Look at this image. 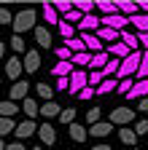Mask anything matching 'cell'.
I'll return each mask as SVG.
<instances>
[{
	"label": "cell",
	"mask_w": 148,
	"mask_h": 150,
	"mask_svg": "<svg viewBox=\"0 0 148 150\" xmlns=\"http://www.w3.org/2000/svg\"><path fill=\"white\" fill-rule=\"evenodd\" d=\"M35 27H38V13H35L32 8H24L14 16V35H24L27 30L35 32Z\"/></svg>",
	"instance_id": "6da1fadb"
},
{
	"label": "cell",
	"mask_w": 148,
	"mask_h": 150,
	"mask_svg": "<svg viewBox=\"0 0 148 150\" xmlns=\"http://www.w3.org/2000/svg\"><path fill=\"white\" fill-rule=\"evenodd\" d=\"M140 62H143V51H135L132 56H127V59L121 62V70L116 72V78L124 81V78H135L137 70H140Z\"/></svg>",
	"instance_id": "7a4b0ae2"
},
{
	"label": "cell",
	"mask_w": 148,
	"mask_h": 150,
	"mask_svg": "<svg viewBox=\"0 0 148 150\" xmlns=\"http://www.w3.org/2000/svg\"><path fill=\"white\" fill-rule=\"evenodd\" d=\"M86 86H89V72L86 70H76V72L70 75V88H67V94H81Z\"/></svg>",
	"instance_id": "3957f363"
},
{
	"label": "cell",
	"mask_w": 148,
	"mask_h": 150,
	"mask_svg": "<svg viewBox=\"0 0 148 150\" xmlns=\"http://www.w3.org/2000/svg\"><path fill=\"white\" fill-rule=\"evenodd\" d=\"M22 72H24V62L19 59V56H11V59L6 62V78L8 81H22Z\"/></svg>",
	"instance_id": "277c9868"
},
{
	"label": "cell",
	"mask_w": 148,
	"mask_h": 150,
	"mask_svg": "<svg viewBox=\"0 0 148 150\" xmlns=\"http://www.w3.org/2000/svg\"><path fill=\"white\" fill-rule=\"evenodd\" d=\"M110 123H113V126H127L129 121H135V110H129V107H116L113 112H110V118H108Z\"/></svg>",
	"instance_id": "5b68a950"
},
{
	"label": "cell",
	"mask_w": 148,
	"mask_h": 150,
	"mask_svg": "<svg viewBox=\"0 0 148 150\" xmlns=\"http://www.w3.org/2000/svg\"><path fill=\"white\" fill-rule=\"evenodd\" d=\"M38 126H41V123H35V121L24 118V121H22L19 126H16V131H14V137H16V139L22 142V139H27V137H32V134H38Z\"/></svg>",
	"instance_id": "8992f818"
},
{
	"label": "cell",
	"mask_w": 148,
	"mask_h": 150,
	"mask_svg": "<svg viewBox=\"0 0 148 150\" xmlns=\"http://www.w3.org/2000/svg\"><path fill=\"white\" fill-rule=\"evenodd\" d=\"M27 97H30V83L27 81H16L11 86V91H8V99L11 102H24Z\"/></svg>",
	"instance_id": "52a82bcc"
},
{
	"label": "cell",
	"mask_w": 148,
	"mask_h": 150,
	"mask_svg": "<svg viewBox=\"0 0 148 150\" xmlns=\"http://www.w3.org/2000/svg\"><path fill=\"white\" fill-rule=\"evenodd\" d=\"M100 22H102V27H110V30H116V32H124V27L129 24V19L121 16V13H113V16H100Z\"/></svg>",
	"instance_id": "ba28073f"
},
{
	"label": "cell",
	"mask_w": 148,
	"mask_h": 150,
	"mask_svg": "<svg viewBox=\"0 0 148 150\" xmlns=\"http://www.w3.org/2000/svg\"><path fill=\"white\" fill-rule=\"evenodd\" d=\"M22 62H24L27 75H30V72H38V70H41V54H38V48H30V51L22 56Z\"/></svg>",
	"instance_id": "9c48e42d"
},
{
	"label": "cell",
	"mask_w": 148,
	"mask_h": 150,
	"mask_svg": "<svg viewBox=\"0 0 148 150\" xmlns=\"http://www.w3.org/2000/svg\"><path fill=\"white\" fill-rule=\"evenodd\" d=\"M81 40H84L86 51H92V54H100V51H105L102 40H100V38H97L94 32H81Z\"/></svg>",
	"instance_id": "30bf717a"
},
{
	"label": "cell",
	"mask_w": 148,
	"mask_h": 150,
	"mask_svg": "<svg viewBox=\"0 0 148 150\" xmlns=\"http://www.w3.org/2000/svg\"><path fill=\"white\" fill-rule=\"evenodd\" d=\"M127 99H129V102H135V99L143 102V99H148V81H137V78H135V88L127 94Z\"/></svg>",
	"instance_id": "8fae6325"
},
{
	"label": "cell",
	"mask_w": 148,
	"mask_h": 150,
	"mask_svg": "<svg viewBox=\"0 0 148 150\" xmlns=\"http://www.w3.org/2000/svg\"><path fill=\"white\" fill-rule=\"evenodd\" d=\"M105 51L113 56V59H121V62L127 59V56H132V54H135L132 48H129L127 43H121V40H119V43H113V46H105Z\"/></svg>",
	"instance_id": "7c38bea8"
},
{
	"label": "cell",
	"mask_w": 148,
	"mask_h": 150,
	"mask_svg": "<svg viewBox=\"0 0 148 150\" xmlns=\"http://www.w3.org/2000/svg\"><path fill=\"white\" fill-rule=\"evenodd\" d=\"M38 137H41V142H43V145H49V147H51L54 142H57V131H54V126L46 121V123H41V126H38Z\"/></svg>",
	"instance_id": "4fadbf2b"
},
{
	"label": "cell",
	"mask_w": 148,
	"mask_h": 150,
	"mask_svg": "<svg viewBox=\"0 0 148 150\" xmlns=\"http://www.w3.org/2000/svg\"><path fill=\"white\" fill-rule=\"evenodd\" d=\"M116 6H119V13H121V16H127V19H132V16H137V13H140V8H137L135 0H116Z\"/></svg>",
	"instance_id": "5bb4252c"
},
{
	"label": "cell",
	"mask_w": 148,
	"mask_h": 150,
	"mask_svg": "<svg viewBox=\"0 0 148 150\" xmlns=\"http://www.w3.org/2000/svg\"><path fill=\"white\" fill-rule=\"evenodd\" d=\"M100 27H102V22H100V16H97V13L84 16V19H81V24H78V30H81V32H97Z\"/></svg>",
	"instance_id": "9a60e30c"
},
{
	"label": "cell",
	"mask_w": 148,
	"mask_h": 150,
	"mask_svg": "<svg viewBox=\"0 0 148 150\" xmlns=\"http://www.w3.org/2000/svg\"><path fill=\"white\" fill-rule=\"evenodd\" d=\"M73 72H76L73 62H57V64L51 67V75H54V78H70Z\"/></svg>",
	"instance_id": "2e32d148"
},
{
	"label": "cell",
	"mask_w": 148,
	"mask_h": 150,
	"mask_svg": "<svg viewBox=\"0 0 148 150\" xmlns=\"http://www.w3.org/2000/svg\"><path fill=\"white\" fill-rule=\"evenodd\" d=\"M35 43H38L41 48H51V30L49 27H35Z\"/></svg>",
	"instance_id": "e0dca14e"
},
{
	"label": "cell",
	"mask_w": 148,
	"mask_h": 150,
	"mask_svg": "<svg viewBox=\"0 0 148 150\" xmlns=\"http://www.w3.org/2000/svg\"><path fill=\"white\" fill-rule=\"evenodd\" d=\"M22 112H24V115H27L30 121H35V118H38V115H41V105H38V102H35L32 97H27V99L22 102Z\"/></svg>",
	"instance_id": "ac0fdd59"
},
{
	"label": "cell",
	"mask_w": 148,
	"mask_h": 150,
	"mask_svg": "<svg viewBox=\"0 0 148 150\" xmlns=\"http://www.w3.org/2000/svg\"><path fill=\"white\" fill-rule=\"evenodd\" d=\"M110 131H113V123H110V121H100V123H94V126H89V134L92 137H108L110 134Z\"/></svg>",
	"instance_id": "d6986e66"
},
{
	"label": "cell",
	"mask_w": 148,
	"mask_h": 150,
	"mask_svg": "<svg viewBox=\"0 0 148 150\" xmlns=\"http://www.w3.org/2000/svg\"><path fill=\"white\" fill-rule=\"evenodd\" d=\"M41 115H43L46 121L59 118V115H62V107H59L57 102H43V105H41Z\"/></svg>",
	"instance_id": "ffe728a7"
},
{
	"label": "cell",
	"mask_w": 148,
	"mask_h": 150,
	"mask_svg": "<svg viewBox=\"0 0 148 150\" xmlns=\"http://www.w3.org/2000/svg\"><path fill=\"white\" fill-rule=\"evenodd\" d=\"M43 19H46V24L49 27H59V13H57V8H54L51 3H43Z\"/></svg>",
	"instance_id": "44dd1931"
},
{
	"label": "cell",
	"mask_w": 148,
	"mask_h": 150,
	"mask_svg": "<svg viewBox=\"0 0 148 150\" xmlns=\"http://www.w3.org/2000/svg\"><path fill=\"white\" fill-rule=\"evenodd\" d=\"M110 62V54L108 51H100V54H92V64H89V70H105V64Z\"/></svg>",
	"instance_id": "7402d4cb"
},
{
	"label": "cell",
	"mask_w": 148,
	"mask_h": 150,
	"mask_svg": "<svg viewBox=\"0 0 148 150\" xmlns=\"http://www.w3.org/2000/svg\"><path fill=\"white\" fill-rule=\"evenodd\" d=\"M67 129H70V139H73V142H86V137H89V129H86V126L73 123V126H67Z\"/></svg>",
	"instance_id": "603a6c76"
},
{
	"label": "cell",
	"mask_w": 148,
	"mask_h": 150,
	"mask_svg": "<svg viewBox=\"0 0 148 150\" xmlns=\"http://www.w3.org/2000/svg\"><path fill=\"white\" fill-rule=\"evenodd\" d=\"M97 11L102 16H113L119 13V6H116V0H97Z\"/></svg>",
	"instance_id": "cb8c5ba5"
},
{
	"label": "cell",
	"mask_w": 148,
	"mask_h": 150,
	"mask_svg": "<svg viewBox=\"0 0 148 150\" xmlns=\"http://www.w3.org/2000/svg\"><path fill=\"white\" fill-rule=\"evenodd\" d=\"M121 43H127L132 51H140V48H143V46H140L137 32H129V30H124V32H121Z\"/></svg>",
	"instance_id": "d4e9b609"
},
{
	"label": "cell",
	"mask_w": 148,
	"mask_h": 150,
	"mask_svg": "<svg viewBox=\"0 0 148 150\" xmlns=\"http://www.w3.org/2000/svg\"><path fill=\"white\" fill-rule=\"evenodd\" d=\"M73 6H76L84 16H92L94 8H97V0H73Z\"/></svg>",
	"instance_id": "484cf974"
},
{
	"label": "cell",
	"mask_w": 148,
	"mask_h": 150,
	"mask_svg": "<svg viewBox=\"0 0 148 150\" xmlns=\"http://www.w3.org/2000/svg\"><path fill=\"white\" fill-rule=\"evenodd\" d=\"M16 112H19V105L6 99V102H0V118H14Z\"/></svg>",
	"instance_id": "4316f807"
},
{
	"label": "cell",
	"mask_w": 148,
	"mask_h": 150,
	"mask_svg": "<svg viewBox=\"0 0 148 150\" xmlns=\"http://www.w3.org/2000/svg\"><path fill=\"white\" fill-rule=\"evenodd\" d=\"M129 24L137 30V35H140V32H148V16H145V13H137V16L129 19Z\"/></svg>",
	"instance_id": "83f0119b"
},
{
	"label": "cell",
	"mask_w": 148,
	"mask_h": 150,
	"mask_svg": "<svg viewBox=\"0 0 148 150\" xmlns=\"http://www.w3.org/2000/svg\"><path fill=\"white\" fill-rule=\"evenodd\" d=\"M16 126H19V123H16L14 118H0V139H3L6 134H14Z\"/></svg>",
	"instance_id": "f1b7e54d"
},
{
	"label": "cell",
	"mask_w": 148,
	"mask_h": 150,
	"mask_svg": "<svg viewBox=\"0 0 148 150\" xmlns=\"http://www.w3.org/2000/svg\"><path fill=\"white\" fill-rule=\"evenodd\" d=\"M92 64V54L89 51H84V54H73V67H89Z\"/></svg>",
	"instance_id": "f546056e"
},
{
	"label": "cell",
	"mask_w": 148,
	"mask_h": 150,
	"mask_svg": "<svg viewBox=\"0 0 148 150\" xmlns=\"http://www.w3.org/2000/svg\"><path fill=\"white\" fill-rule=\"evenodd\" d=\"M119 139H121L124 145H135V142H137V134H135L132 129L124 126V129H119Z\"/></svg>",
	"instance_id": "4dcf8cb0"
},
{
	"label": "cell",
	"mask_w": 148,
	"mask_h": 150,
	"mask_svg": "<svg viewBox=\"0 0 148 150\" xmlns=\"http://www.w3.org/2000/svg\"><path fill=\"white\" fill-rule=\"evenodd\" d=\"M35 91H38V97H41V99L54 102V99H51V97H54V88H51L49 83H38V86H35Z\"/></svg>",
	"instance_id": "1f68e13d"
},
{
	"label": "cell",
	"mask_w": 148,
	"mask_h": 150,
	"mask_svg": "<svg viewBox=\"0 0 148 150\" xmlns=\"http://www.w3.org/2000/svg\"><path fill=\"white\" fill-rule=\"evenodd\" d=\"M81 19H84V13H81L76 6H73V11L62 16V22H67V24H76V27H78V24H81Z\"/></svg>",
	"instance_id": "d6a6232c"
},
{
	"label": "cell",
	"mask_w": 148,
	"mask_h": 150,
	"mask_svg": "<svg viewBox=\"0 0 148 150\" xmlns=\"http://www.w3.org/2000/svg\"><path fill=\"white\" fill-rule=\"evenodd\" d=\"M110 91H119V78H105V83L97 88V94H110Z\"/></svg>",
	"instance_id": "836d02e7"
},
{
	"label": "cell",
	"mask_w": 148,
	"mask_h": 150,
	"mask_svg": "<svg viewBox=\"0 0 148 150\" xmlns=\"http://www.w3.org/2000/svg\"><path fill=\"white\" fill-rule=\"evenodd\" d=\"M51 6L57 8V13H59V16H65V13H70V11H73V0H54Z\"/></svg>",
	"instance_id": "e575fe53"
},
{
	"label": "cell",
	"mask_w": 148,
	"mask_h": 150,
	"mask_svg": "<svg viewBox=\"0 0 148 150\" xmlns=\"http://www.w3.org/2000/svg\"><path fill=\"white\" fill-rule=\"evenodd\" d=\"M76 30H78V27H73V24H67V22H59V35L65 38V40H73V38H76Z\"/></svg>",
	"instance_id": "d590c367"
},
{
	"label": "cell",
	"mask_w": 148,
	"mask_h": 150,
	"mask_svg": "<svg viewBox=\"0 0 148 150\" xmlns=\"http://www.w3.org/2000/svg\"><path fill=\"white\" fill-rule=\"evenodd\" d=\"M102 83H105V75H102L100 70H92V72H89V86H92V88H100Z\"/></svg>",
	"instance_id": "8d00e7d4"
},
{
	"label": "cell",
	"mask_w": 148,
	"mask_h": 150,
	"mask_svg": "<svg viewBox=\"0 0 148 150\" xmlns=\"http://www.w3.org/2000/svg\"><path fill=\"white\" fill-rule=\"evenodd\" d=\"M11 48H14L16 54H27V51H30V48L24 46V38H22V35H14V38H11Z\"/></svg>",
	"instance_id": "74e56055"
},
{
	"label": "cell",
	"mask_w": 148,
	"mask_h": 150,
	"mask_svg": "<svg viewBox=\"0 0 148 150\" xmlns=\"http://www.w3.org/2000/svg\"><path fill=\"white\" fill-rule=\"evenodd\" d=\"M65 46H67L73 54H84V51H86V46H84V40H81V38H73V40H65Z\"/></svg>",
	"instance_id": "f35d334b"
},
{
	"label": "cell",
	"mask_w": 148,
	"mask_h": 150,
	"mask_svg": "<svg viewBox=\"0 0 148 150\" xmlns=\"http://www.w3.org/2000/svg\"><path fill=\"white\" fill-rule=\"evenodd\" d=\"M137 81H148V51H143V62H140V70L135 75Z\"/></svg>",
	"instance_id": "ab89813d"
},
{
	"label": "cell",
	"mask_w": 148,
	"mask_h": 150,
	"mask_svg": "<svg viewBox=\"0 0 148 150\" xmlns=\"http://www.w3.org/2000/svg\"><path fill=\"white\" fill-rule=\"evenodd\" d=\"M100 115H102V110H100V107H92V110L86 112V115H84V118H86V126H94V123H100Z\"/></svg>",
	"instance_id": "60d3db41"
},
{
	"label": "cell",
	"mask_w": 148,
	"mask_h": 150,
	"mask_svg": "<svg viewBox=\"0 0 148 150\" xmlns=\"http://www.w3.org/2000/svg\"><path fill=\"white\" fill-rule=\"evenodd\" d=\"M59 121H62L65 126H73V123H76V110H73V107L62 110V115H59Z\"/></svg>",
	"instance_id": "b9f144b4"
},
{
	"label": "cell",
	"mask_w": 148,
	"mask_h": 150,
	"mask_svg": "<svg viewBox=\"0 0 148 150\" xmlns=\"http://www.w3.org/2000/svg\"><path fill=\"white\" fill-rule=\"evenodd\" d=\"M132 88H135V78H124V81H119V94H124V97H127Z\"/></svg>",
	"instance_id": "7bdbcfd3"
},
{
	"label": "cell",
	"mask_w": 148,
	"mask_h": 150,
	"mask_svg": "<svg viewBox=\"0 0 148 150\" xmlns=\"http://www.w3.org/2000/svg\"><path fill=\"white\" fill-rule=\"evenodd\" d=\"M0 24H3V27L11 24V27H14V13H11L8 8H0Z\"/></svg>",
	"instance_id": "ee69618b"
},
{
	"label": "cell",
	"mask_w": 148,
	"mask_h": 150,
	"mask_svg": "<svg viewBox=\"0 0 148 150\" xmlns=\"http://www.w3.org/2000/svg\"><path fill=\"white\" fill-rule=\"evenodd\" d=\"M54 88H57V91H67V88H70V78H57Z\"/></svg>",
	"instance_id": "f6af8a7d"
},
{
	"label": "cell",
	"mask_w": 148,
	"mask_h": 150,
	"mask_svg": "<svg viewBox=\"0 0 148 150\" xmlns=\"http://www.w3.org/2000/svg\"><path fill=\"white\" fill-rule=\"evenodd\" d=\"M94 94H97V88H92V86H86L81 94H78V99H92V97H94Z\"/></svg>",
	"instance_id": "bcb514c9"
},
{
	"label": "cell",
	"mask_w": 148,
	"mask_h": 150,
	"mask_svg": "<svg viewBox=\"0 0 148 150\" xmlns=\"http://www.w3.org/2000/svg\"><path fill=\"white\" fill-rule=\"evenodd\" d=\"M135 134H148V121H137L135 123Z\"/></svg>",
	"instance_id": "7dc6e473"
},
{
	"label": "cell",
	"mask_w": 148,
	"mask_h": 150,
	"mask_svg": "<svg viewBox=\"0 0 148 150\" xmlns=\"http://www.w3.org/2000/svg\"><path fill=\"white\" fill-rule=\"evenodd\" d=\"M137 8H140V13L148 16V0H137Z\"/></svg>",
	"instance_id": "c3c4849f"
},
{
	"label": "cell",
	"mask_w": 148,
	"mask_h": 150,
	"mask_svg": "<svg viewBox=\"0 0 148 150\" xmlns=\"http://www.w3.org/2000/svg\"><path fill=\"white\" fill-rule=\"evenodd\" d=\"M137 38H140V46H143V48L148 51V32H140Z\"/></svg>",
	"instance_id": "681fc988"
},
{
	"label": "cell",
	"mask_w": 148,
	"mask_h": 150,
	"mask_svg": "<svg viewBox=\"0 0 148 150\" xmlns=\"http://www.w3.org/2000/svg\"><path fill=\"white\" fill-rule=\"evenodd\" d=\"M8 150H27V147H24L22 142H11V145H8Z\"/></svg>",
	"instance_id": "f907efd6"
},
{
	"label": "cell",
	"mask_w": 148,
	"mask_h": 150,
	"mask_svg": "<svg viewBox=\"0 0 148 150\" xmlns=\"http://www.w3.org/2000/svg\"><path fill=\"white\" fill-rule=\"evenodd\" d=\"M137 110H140V112H148V99H143V102H137Z\"/></svg>",
	"instance_id": "816d5d0a"
},
{
	"label": "cell",
	"mask_w": 148,
	"mask_h": 150,
	"mask_svg": "<svg viewBox=\"0 0 148 150\" xmlns=\"http://www.w3.org/2000/svg\"><path fill=\"white\" fill-rule=\"evenodd\" d=\"M92 150H110V147H108V145H94Z\"/></svg>",
	"instance_id": "f5cc1de1"
},
{
	"label": "cell",
	"mask_w": 148,
	"mask_h": 150,
	"mask_svg": "<svg viewBox=\"0 0 148 150\" xmlns=\"http://www.w3.org/2000/svg\"><path fill=\"white\" fill-rule=\"evenodd\" d=\"M6 56V43H0V59Z\"/></svg>",
	"instance_id": "db71d44e"
},
{
	"label": "cell",
	"mask_w": 148,
	"mask_h": 150,
	"mask_svg": "<svg viewBox=\"0 0 148 150\" xmlns=\"http://www.w3.org/2000/svg\"><path fill=\"white\" fill-rule=\"evenodd\" d=\"M0 150H8V145H6V139H0Z\"/></svg>",
	"instance_id": "11a10c76"
},
{
	"label": "cell",
	"mask_w": 148,
	"mask_h": 150,
	"mask_svg": "<svg viewBox=\"0 0 148 150\" xmlns=\"http://www.w3.org/2000/svg\"><path fill=\"white\" fill-rule=\"evenodd\" d=\"M32 150H43V147H41V145H38V147H32Z\"/></svg>",
	"instance_id": "9f6ffc18"
},
{
	"label": "cell",
	"mask_w": 148,
	"mask_h": 150,
	"mask_svg": "<svg viewBox=\"0 0 148 150\" xmlns=\"http://www.w3.org/2000/svg\"><path fill=\"white\" fill-rule=\"evenodd\" d=\"M0 81H3V75H0Z\"/></svg>",
	"instance_id": "6f0895ef"
},
{
	"label": "cell",
	"mask_w": 148,
	"mask_h": 150,
	"mask_svg": "<svg viewBox=\"0 0 148 150\" xmlns=\"http://www.w3.org/2000/svg\"><path fill=\"white\" fill-rule=\"evenodd\" d=\"M135 150H137V147H135Z\"/></svg>",
	"instance_id": "680465c9"
}]
</instances>
